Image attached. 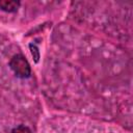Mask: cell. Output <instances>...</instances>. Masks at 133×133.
Here are the masks:
<instances>
[{
  "label": "cell",
  "instance_id": "cell-4",
  "mask_svg": "<svg viewBox=\"0 0 133 133\" xmlns=\"http://www.w3.org/2000/svg\"><path fill=\"white\" fill-rule=\"evenodd\" d=\"M29 47H30V52H31V55L33 56L34 60L37 62V61H38V58H39V51H38L37 47H36L35 45H33V44H30V45H29Z\"/></svg>",
  "mask_w": 133,
  "mask_h": 133
},
{
  "label": "cell",
  "instance_id": "cell-3",
  "mask_svg": "<svg viewBox=\"0 0 133 133\" xmlns=\"http://www.w3.org/2000/svg\"><path fill=\"white\" fill-rule=\"evenodd\" d=\"M11 133H32V131L30 130V128H28L27 126L24 125H20L16 128L12 129Z\"/></svg>",
  "mask_w": 133,
  "mask_h": 133
},
{
  "label": "cell",
  "instance_id": "cell-1",
  "mask_svg": "<svg viewBox=\"0 0 133 133\" xmlns=\"http://www.w3.org/2000/svg\"><path fill=\"white\" fill-rule=\"evenodd\" d=\"M10 69L14 71L17 77L19 78H28L31 75V69L27 59L22 54L15 55L9 61Z\"/></svg>",
  "mask_w": 133,
  "mask_h": 133
},
{
  "label": "cell",
  "instance_id": "cell-2",
  "mask_svg": "<svg viewBox=\"0 0 133 133\" xmlns=\"http://www.w3.org/2000/svg\"><path fill=\"white\" fill-rule=\"evenodd\" d=\"M20 6L19 1H0V8L4 11L14 12Z\"/></svg>",
  "mask_w": 133,
  "mask_h": 133
}]
</instances>
